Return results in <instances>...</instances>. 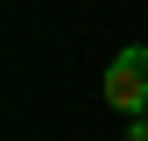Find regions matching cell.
Instances as JSON below:
<instances>
[{"label":"cell","mask_w":148,"mask_h":141,"mask_svg":"<svg viewBox=\"0 0 148 141\" xmlns=\"http://www.w3.org/2000/svg\"><path fill=\"white\" fill-rule=\"evenodd\" d=\"M99 99L113 106L120 120H141L148 113V42L113 49V64H106V78H99Z\"/></svg>","instance_id":"1"},{"label":"cell","mask_w":148,"mask_h":141,"mask_svg":"<svg viewBox=\"0 0 148 141\" xmlns=\"http://www.w3.org/2000/svg\"><path fill=\"white\" fill-rule=\"evenodd\" d=\"M127 141H148V113H141V120H127Z\"/></svg>","instance_id":"2"}]
</instances>
